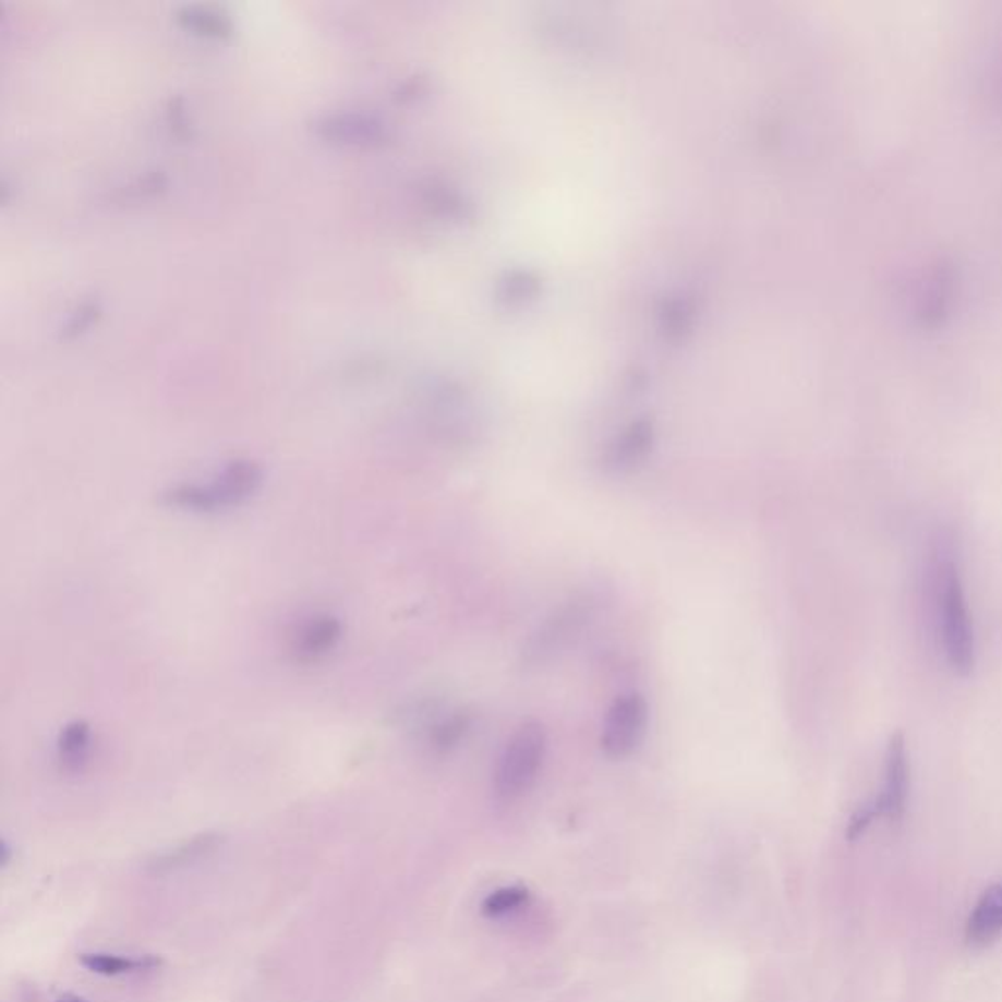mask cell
<instances>
[{
	"mask_svg": "<svg viewBox=\"0 0 1002 1002\" xmlns=\"http://www.w3.org/2000/svg\"><path fill=\"white\" fill-rule=\"evenodd\" d=\"M649 723V705L644 697L630 693L613 703L603 723V752L620 760L639 748Z\"/></svg>",
	"mask_w": 1002,
	"mask_h": 1002,
	"instance_id": "obj_5",
	"label": "cell"
},
{
	"mask_svg": "<svg viewBox=\"0 0 1002 1002\" xmlns=\"http://www.w3.org/2000/svg\"><path fill=\"white\" fill-rule=\"evenodd\" d=\"M102 315V304L98 298H85L81 300L77 306L69 312L68 319L59 327V337L61 339H71L75 335L83 334L96 319Z\"/></svg>",
	"mask_w": 1002,
	"mask_h": 1002,
	"instance_id": "obj_15",
	"label": "cell"
},
{
	"mask_svg": "<svg viewBox=\"0 0 1002 1002\" xmlns=\"http://www.w3.org/2000/svg\"><path fill=\"white\" fill-rule=\"evenodd\" d=\"M876 817H879L876 802H873V805H866V807H861V809H859V811L856 812L854 817H852V821H849L848 838H852V841H854V838H858L859 834H864V832H866V829H868L869 824H871V821H873Z\"/></svg>",
	"mask_w": 1002,
	"mask_h": 1002,
	"instance_id": "obj_20",
	"label": "cell"
},
{
	"mask_svg": "<svg viewBox=\"0 0 1002 1002\" xmlns=\"http://www.w3.org/2000/svg\"><path fill=\"white\" fill-rule=\"evenodd\" d=\"M56 1002H90V1001H85V999H81V997H63V999H59V1001H56Z\"/></svg>",
	"mask_w": 1002,
	"mask_h": 1002,
	"instance_id": "obj_21",
	"label": "cell"
},
{
	"mask_svg": "<svg viewBox=\"0 0 1002 1002\" xmlns=\"http://www.w3.org/2000/svg\"><path fill=\"white\" fill-rule=\"evenodd\" d=\"M585 603L588 602L568 603L563 609L554 612L553 617L544 620L527 644V662L539 664L566 649L588 620L590 605Z\"/></svg>",
	"mask_w": 1002,
	"mask_h": 1002,
	"instance_id": "obj_7",
	"label": "cell"
},
{
	"mask_svg": "<svg viewBox=\"0 0 1002 1002\" xmlns=\"http://www.w3.org/2000/svg\"><path fill=\"white\" fill-rule=\"evenodd\" d=\"M343 637V620L331 613H312L292 625L288 632V654L300 666L322 664L339 649Z\"/></svg>",
	"mask_w": 1002,
	"mask_h": 1002,
	"instance_id": "obj_4",
	"label": "cell"
},
{
	"mask_svg": "<svg viewBox=\"0 0 1002 1002\" xmlns=\"http://www.w3.org/2000/svg\"><path fill=\"white\" fill-rule=\"evenodd\" d=\"M1002 934V883H994L977 901L965 926V940L974 947L993 944Z\"/></svg>",
	"mask_w": 1002,
	"mask_h": 1002,
	"instance_id": "obj_9",
	"label": "cell"
},
{
	"mask_svg": "<svg viewBox=\"0 0 1002 1002\" xmlns=\"http://www.w3.org/2000/svg\"><path fill=\"white\" fill-rule=\"evenodd\" d=\"M263 468L251 459H236L206 482H182L162 494L165 504L181 511L214 516L248 504L263 486Z\"/></svg>",
	"mask_w": 1002,
	"mask_h": 1002,
	"instance_id": "obj_1",
	"label": "cell"
},
{
	"mask_svg": "<svg viewBox=\"0 0 1002 1002\" xmlns=\"http://www.w3.org/2000/svg\"><path fill=\"white\" fill-rule=\"evenodd\" d=\"M167 186V174L161 169H152L144 174L135 177L134 181L128 182L124 189H118V198H140V196H152L161 192Z\"/></svg>",
	"mask_w": 1002,
	"mask_h": 1002,
	"instance_id": "obj_18",
	"label": "cell"
},
{
	"mask_svg": "<svg viewBox=\"0 0 1002 1002\" xmlns=\"http://www.w3.org/2000/svg\"><path fill=\"white\" fill-rule=\"evenodd\" d=\"M652 447V430L649 423H635L615 439L605 452L603 464L609 472H627L637 467L649 455Z\"/></svg>",
	"mask_w": 1002,
	"mask_h": 1002,
	"instance_id": "obj_11",
	"label": "cell"
},
{
	"mask_svg": "<svg viewBox=\"0 0 1002 1002\" xmlns=\"http://www.w3.org/2000/svg\"><path fill=\"white\" fill-rule=\"evenodd\" d=\"M81 964L85 965L86 969L93 971V974L122 975L154 969L161 962L155 959L152 955L134 959V957H120V955L112 954H83L81 955Z\"/></svg>",
	"mask_w": 1002,
	"mask_h": 1002,
	"instance_id": "obj_13",
	"label": "cell"
},
{
	"mask_svg": "<svg viewBox=\"0 0 1002 1002\" xmlns=\"http://www.w3.org/2000/svg\"><path fill=\"white\" fill-rule=\"evenodd\" d=\"M546 752V735L539 723L519 726L507 740L496 770V793L502 799H517L526 795L539 777Z\"/></svg>",
	"mask_w": 1002,
	"mask_h": 1002,
	"instance_id": "obj_3",
	"label": "cell"
},
{
	"mask_svg": "<svg viewBox=\"0 0 1002 1002\" xmlns=\"http://www.w3.org/2000/svg\"><path fill=\"white\" fill-rule=\"evenodd\" d=\"M529 898V891L526 888H502L492 891L484 903H482V913L487 917H502L511 910L526 905Z\"/></svg>",
	"mask_w": 1002,
	"mask_h": 1002,
	"instance_id": "obj_16",
	"label": "cell"
},
{
	"mask_svg": "<svg viewBox=\"0 0 1002 1002\" xmlns=\"http://www.w3.org/2000/svg\"><path fill=\"white\" fill-rule=\"evenodd\" d=\"M314 132L334 144L361 147L386 144L390 140V125L386 124L381 116L359 110H341L317 116L314 120Z\"/></svg>",
	"mask_w": 1002,
	"mask_h": 1002,
	"instance_id": "obj_6",
	"label": "cell"
},
{
	"mask_svg": "<svg viewBox=\"0 0 1002 1002\" xmlns=\"http://www.w3.org/2000/svg\"><path fill=\"white\" fill-rule=\"evenodd\" d=\"M93 745H95L93 728L85 721H71L63 726L59 731L58 745H56L61 770L68 773L83 772L93 754Z\"/></svg>",
	"mask_w": 1002,
	"mask_h": 1002,
	"instance_id": "obj_10",
	"label": "cell"
},
{
	"mask_svg": "<svg viewBox=\"0 0 1002 1002\" xmlns=\"http://www.w3.org/2000/svg\"><path fill=\"white\" fill-rule=\"evenodd\" d=\"M468 728H470V719L462 713L443 719L440 723L431 728V748L435 752H450L455 746H459Z\"/></svg>",
	"mask_w": 1002,
	"mask_h": 1002,
	"instance_id": "obj_14",
	"label": "cell"
},
{
	"mask_svg": "<svg viewBox=\"0 0 1002 1002\" xmlns=\"http://www.w3.org/2000/svg\"><path fill=\"white\" fill-rule=\"evenodd\" d=\"M216 842H218V836H214V834L198 836V838H194V841L184 844V846H179L174 852L159 859V861H157V869L174 868V866H181V864H186V861H191V859L201 858L202 854H206L208 849L216 846Z\"/></svg>",
	"mask_w": 1002,
	"mask_h": 1002,
	"instance_id": "obj_17",
	"label": "cell"
},
{
	"mask_svg": "<svg viewBox=\"0 0 1002 1002\" xmlns=\"http://www.w3.org/2000/svg\"><path fill=\"white\" fill-rule=\"evenodd\" d=\"M174 19L182 28L192 29L206 38H230L233 34L230 14L212 4H182L174 12Z\"/></svg>",
	"mask_w": 1002,
	"mask_h": 1002,
	"instance_id": "obj_12",
	"label": "cell"
},
{
	"mask_svg": "<svg viewBox=\"0 0 1002 1002\" xmlns=\"http://www.w3.org/2000/svg\"><path fill=\"white\" fill-rule=\"evenodd\" d=\"M165 120L171 128L172 134L181 140H189L192 135V125L186 116V105L181 95H171L165 105Z\"/></svg>",
	"mask_w": 1002,
	"mask_h": 1002,
	"instance_id": "obj_19",
	"label": "cell"
},
{
	"mask_svg": "<svg viewBox=\"0 0 1002 1002\" xmlns=\"http://www.w3.org/2000/svg\"><path fill=\"white\" fill-rule=\"evenodd\" d=\"M938 609L947 664L959 676H967L975 666L974 620L965 600L962 576L952 560L938 570Z\"/></svg>",
	"mask_w": 1002,
	"mask_h": 1002,
	"instance_id": "obj_2",
	"label": "cell"
},
{
	"mask_svg": "<svg viewBox=\"0 0 1002 1002\" xmlns=\"http://www.w3.org/2000/svg\"><path fill=\"white\" fill-rule=\"evenodd\" d=\"M908 795V754L907 740L901 733L889 738L885 756V785L879 795L876 807L879 817L897 822L905 814Z\"/></svg>",
	"mask_w": 1002,
	"mask_h": 1002,
	"instance_id": "obj_8",
	"label": "cell"
}]
</instances>
